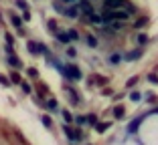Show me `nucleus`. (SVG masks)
<instances>
[{
	"label": "nucleus",
	"instance_id": "aec40b11",
	"mask_svg": "<svg viewBox=\"0 0 158 145\" xmlns=\"http://www.w3.org/2000/svg\"><path fill=\"white\" fill-rule=\"evenodd\" d=\"M0 85H4V87H8V85H10V81L6 79L4 75H0Z\"/></svg>",
	"mask_w": 158,
	"mask_h": 145
},
{
	"label": "nucleus",
	"instance_id": "2eb2a0df",
	"mask_svg": "<svg viewBox=\"0 0 158 145\" xmlns=\"http://www.w3.org/2000/svg\"><path fill=\"white\" fill-rule=\"evenodd\" d=\"M10 81H12V83H16V85H19V83H23V79H20V75H19V73H12V75H10Z\"/></svg>",
	"mask_w": 158,
	"mask_h": 145
},
{
	"label": "nucleus",
	"instance_id": "412c9836",
	"mask_svg": "<svg viewBox=\"0 0 158 145\" xmlns=\"http://www.w3.org/2000/svg\"><path fill=\"white\" fill-rule=\"evenodd\" d=\"M87 44H89V47H95V44H98V40H95L93 36H87Z\"/></svg>",
	"mask_w": 158,
	"mask_h": 145
},
{
	"label": "nucleus",
	"instance_id": "1a4fd4ad",
	"mask_svg": "<svg viewBox=\"0 0 158 145\" xmlns=\"http://www.w3.org/2000/svg\"><path fill=\"white\" fill-rule=\"evenodd\" d=\"M142 52H144V48H136V51L128 52V55H126V59H128V61H134V59H138V56H142Z\"/></svg>",
	"mask_w": 158,
	"mask_h": 145
},
{
	"label": "nucleus",
	"instance_id": "5701e85b",
	"mask_svg": "<svg viewBox=\"0 0 158 145\" xmlns=\"http://www.w3.org/2000/svg\"><path fill=\"white\" fill-rule=\"evenodd\" d=\"M16 6H19V8H23V10H27V4H24V0H16Z\"/></svg>",
	"mask_w": 158,
	"mask_h": 145
},
{
	"label": "nucleus",
	"instance_id": "f8f14e48",
	"mask_svg": "<svg viewBox=\"0 0 158 145\" xmlns=\"http://www.w3.org/2000/svg\"><path fill=\"white\" fill-rule=\"evenodd\" d=\"M41 121H43V125H45V127H51L53 125V121H51V117H49V115H43Z\"/></svg>",
	"mask_w": 158,
	"mask_h": 145
},
{
	"label": "nucleus",
	"instance_id": "b1692460",
	"mask_svg": "<svg viewBox=\"0 0 158 145\" xmlns=\"http://www.w3.org/2000/svg\"><path fill=\"white\" fill-rule=\"evenodd\" d=\"M28 77H39L37 69H28Z\"/></svg>",
	"mask_w": 158,
	"mask_h": 145
},
{
	"label": "nucleus",
	"instance_id": "6e6552de",
	"mask_svg": "<svg viewBox=\"0 0 158 145\" xmlns=\"http://www.w3.org/2000/svg\"><path fill=\"white\" fill-rule=\"evenodd\" d=\"M10 22H12V24H14V26L19 28V32H20V34H23V20H20V18H19V16H16V14H12V16H10Z\"/></svg>",
	"mask_w": 158,
	"mask_h": 145
},
{
	"label": "nucleus",
	"instance_id": "6ab92c4d",
	"mask_svg": "<svg viewBox=\"0 0 158 145\" xmlns=\"http://www.w3.org/2000/svg\"><path fill=\"white\" fill-rule=\"evenodd\" d=\"M47 107H49V109H55L57 107V101H55V99H49V101H47Z\"/></svg>",
	"mask_w": 158,
	"mask_h": 145
},
{
	"label": "nucleus",
	"instance_id": "bb28decb",
	"mask_svg": "<svg viewBox=\"0 0 158 145\" xmlns=\"http://www.w3.org/2000/svg\"><path fill=\"white\" fill-rule=\"evenodd\" d=\"M130 99H132V101H140V93H132Z\"/></svg>",
	"mask_w": 158,
	"mask_h": 145
},
{
	"label": "nucleus",
	"instance_id": "4be33fe9",
	"mask_svg": "<svg viewBox=\"0 0 158 145\" xmlns=\"http://www.w3.org/2000/svg\"><path fill=\"white\" fill-rule=\"evenodd\" d=\"M69 32V36H71V40H75V38H79V34H77V30H67Z\"/></svg>",
	"mask_w": 158,
	"mask_h": 145
},
{
	"label": "nucleus",
	"instance_id": "cd10ccee",
	"mask_svg": "<svg viewBox=\"0 0 158 145\" xmlns=\"http://www.w3.org/2000/svg\"><path fill=\"white\" fill-rule=\"evenodd\" d=\"M148 81L150 83H158V77L156 75H148Z\"/></svg>",
	"mask_w": 158,
	"mask_h": 145
},
{
	"label": "nucleus",
	"instance_id": "9b49d317",
	"mask_svg": "<svg viewBox=\"0 0 158 145\" xmlns=\"http://www.w3.org/2000/svg\"><path fill=\"white\" fill-rule=\"evenodd\" d=\"M55 34H57V38H59V40H61V42H69V40H71V36H69V32H59V30H57V32H55Z\"/></svg>",
	"mask_w": 158,
	"mask_h": 145
},
{
	"label": "nucleus",
	"instance_id": "39448f33",
	"mask_svg": "<svg viewBox=\"0 0 158 145\" xmlns=\"http://www.w3.org/2000/svg\"><path fill=\"white\" fill-rule=\"evenodd\" d=\"M27 48H28V52H33V55H39V52H47V51H45V47H43V44H39V42H35V40H28Z\"/></svg>",
	"mask_w": 158,
	"mask_h": 145
},
{
	"label": "nucleus",
	"instance_id": "f257e3e1",
	"mask_svg": "<svg viewBox=\"0 0 158 145\" xmlns=\"http://www.w3.org/2000/svg\"><path fill=\"white\" fill-rule=\"evenodd\" d=\"M132 10H128V8H106L103 10V22H107V20H130V16H132Z\"/></svg>",
	"mask_w": 158,
	"mask_h": 145
},
{
	"label": "nucleus",
	"instance_id": "dca6fc26",
	"mask_svg": "<svg viewBox=\"0 0 158 145\" xmlns=\"http://www.w3.org/2000/svg\"><path fill=\"white\" fill-rule=\"evenodd\" d=\"M47 26H49V30L57 32V22H55V20H47Z\"/></svg>",
	"mask_w": 158,
	"mask_h": 145
},
{
	"label": "nucleus",
	"instance_id": "7c9ffc66",
	"mask_svg": "<svg viewBox=\"0 0 158 145\" xmlns=\"http://www.w3.org/2000/svg\"><path fill=\"white\" fill-rule=\"evenodd\" d=\"M67 55H69V56H75L77 52H75V48H67Z\"/></svg>",
	"mask_w": 158,
	"mask_h": 145
},
{
	"label": "nucleus",
	"instance_id": "a211bd4d",
	"mask_svg": "<svg viewBox=\"0 0 158 145\" xmlns=\"http://www.w3.org/2000/svg\"><path fill=\"white\" fill-rule=\"evenodd\" d=\"M110 63H112V65H118V63H120V55H112L110 56Z\"/></svg>",
	"mask_w": 158,
	"mask_h": 145
},
{
	"label": "nucleus",
	"instance_id": "4468645a",
	"mask_svg": "<svg viewBox=\"0 0 158 145\" xmlns=\"http://www.w3.org/2000/svg\"><path fill=\"white\" fill-rule=\"evenodd\" d=\"M110 127H112V123H99V125H98V131L103 133L106 129H110Z\"/></svg>",
	"mask_w": 158,
	"mask_h": 145
},
{
	"label": "nucleus",
	"instance_id": "423d86ee",
	"mask_svg": "<svg viewBox=\"0 0 158 145\" xmlns=\"http://www.w3.org/2000/svg\"><path fill=\"white\" fill-rule=\"evenodd\" d=\"M91 85H98V87H103V85H107V79L106 77H102V75H91Z\"/></svg>",
	"mask_w": 158,
	"mask_h": 145
},
{
	"label": "nucleus",
	"instance_id": "ddd939ff",
	"mask_svg": "<svg viewBox=\"0 0 158 145\" xmlns=\"http://www.w3.org/2000/svg\"><path fill=\"white\" fill-rule=\"evenodd\" d=\"M146 22H148V18H146V16H142V18H138V20L134 22V26H136V28H140V26H144Z\"/></svg>",
	"mask_w": 158,
	"mask_h": 145
},
{
	"label": "nucleus",
	"instance_id": "393cba45",
	"mask_svg": "<svg viewBox=\"0 0 158 145\" xmlns=\"http://www.w3.org/2000/svg\"><path fill=\"white\" fill-rule=\"evenodd\" d=\"M136 83H138V79H136V77H132V79L130 81H128V87H134V85Z\"/></svg>",
	"mask_w": 158,
	"mask_h": 145
},
{
	"label": "nucleus",
	"instance_id": "a878e982",
	"mask_svg": "<svg viewBox=\"0 0 158 145\" xmlns=\"http://www.w3.org/2000/svg\"><path fill=\"white\" fill-rule=\"evenodd\" d=\"M63 117H65V121H71V119H73V117H71V113H69V111H63Z\"/></svg>",
	"mask_w": 158,
	"mask_h": 145
},
{
	"label": "nucleus",
	"instance_id": "20e7f679",
	"mask_svg": "<svg viewBox=\"0 0 158 145\" xmlns=\"http://www.w3.org/2000/svg\"><path fill=\"white\" fill-rule=\"evenodd\" d=\"M63 133L69 137V141H81V139H83V133L79 131V129H73L71 125H65V127H63Z\"/></svg>",
	"mask_w": 158,
	"mask_h": 145
},
{
	"label": "nucleus",
	"instance_id": "c756f323",
	"mask_svg": "<svg viewBox=\"0 0 158 145\" xmlns=\"http://www.w3.org/2000/svg\"><path fill=\"white\" fill-rule=\"evenodd\" d=\"M23 18H24V20H31V12H28V10H24V14H23Z\"/></svg>",
	"mask_w": 158,
	"mask_h": 145
},
{
	"label": "nucleus",
	"instance_id": "2f4dec72",
	"mask_svg": "<svg viewBox=\"0 0 158 145\" xmlns=\"http://www.w3.org/2000/svg\"><path fill=\"white\" fill-rule=\"evenodd\" d=\"M63 2H65V4H75L77 0H63Z\"/></svg>",
	"mask_w": 158,
	"mask_h": 145
},
{
	"label": "nucleus",
	"instance_id": "0eeeda50",
	"mask_svg": "<svg viewBox=\"0 0 158 145\" xmlns=\"http://www.w3.org/2000/svg\"><path fill=\"white\" fill-rule=\"evenodd\" d=\"M8 63H10V67H12V69H20V67H23V61H20L16 55H10L8 56Z\"/></svg>",
	"mask_w": 158,
	"mask_h": 145
},
{
	"label": "nucleus",
	"instance_id": "9d476101",
	"mask_svg": "<svg viewBox=\"0 0 158 145\" xmlns=\"http://www.w3.org/2000/svg\"><path fill=\"white\" fill-rule=\"evenodd\" d=\"M112 113H114V117H116V119H122L126 111H124V107H122V105H118V107H114V111H112Z\"/></svg>",
	"mask_w": 158,
	"mask_h": 145
},
{
	"label": "nucleus",
	"instance_id": "f3484780",
	"mask_svg": "<svg viewBox=\"0 0 158 145\" xmlns=\"http://www.w3.org/2000/svg\"><path fill=\"white\" fill-rule=\"evenodd\" d=\"M138 42L140 44H146V42H148V36H146V34H138Z\"/></svg>",
	"mask_w": 158,
	"mask_h": 145
},
{
	"label": "nucleus",
	"instance_id": "c85d7f7f",
	"mask_svg": "<svg viewBox=\"0 0 158 145\" xmlns=\"http://www.w3.org/2000/svg\"><path fill=\"white\" fill-rule=\"evenodd\" d=\"M23 91H24V93H31V85H27V83H23Z\"/></svg>",
	"mask_w": 158,
	"mask_h": 145
},
{
	"label": "nucleus",
	"instance_id": "f03ea898",
	"mask_svg": "<svg viewBox=\"0 0 158 145\" xmlns=\"http://www.w3.org/2000/svg\"><path fill=\"white\" fill-rule=\"evenodd\" d=\"M106 8H128L132 12H136V6H132L128 0H103Z\"/></svg>",
	"mask_w": 158,
	"mask_h": 145
},
{
	"label": "nucleus",
	"instance_id": "7ed1b4c3",
	"mask_svg": "<svg viewBox=\"0 0 158 145\" xmlns=\"http://www.w3.org/2000/svg\"><path fill=\"white\" fill-rule=\"evenodd\" d=\"M61 71H63V75H65L69 81H79V79H81V71H79L77 67H73V65L61 67Z\"/></svg>",
	"mask_w": 158,
	"mask_h": 145
}]
</instances>
